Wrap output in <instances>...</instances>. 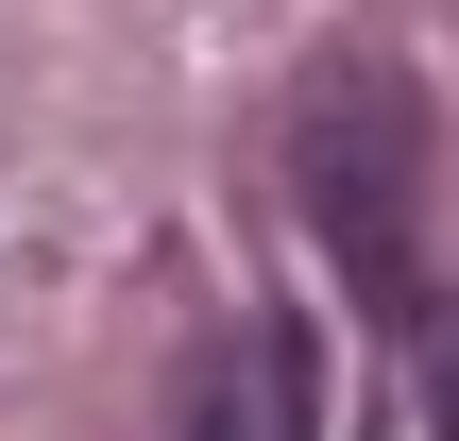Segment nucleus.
<instances>
[{"label": "nucleus", "mask_w": 459, "mask_h": 441, "mask_svg": "<svg viewBox=\"0 0 459 441\" xmlns=\"http://www.w3.org/2000/svg\"><path fill=\"white\" fill-rule=\"evenodd\" d=\"M290 204L375 323H426V85L392 51H324L290 85Z\"/></svg>", "instance_id": "nucleus-1"}, {"label": "nucleus", "mask_w": 459, "mask_h": 441, "mask_svg": "<svg viewBox=\"0 0 459 441\" xmlns=\"http://www.w3.org/2000/svg\"><path fill=\"white\" fill-rule=\"evenodd\" d=\"M187 441H324V340H307V306H255L187 374Z\"/></svg>", "instance_id": "nucleus-2"}, {"label": "nucleus", "mask_w": 459, "mask_h": 441, "mask_svg": "<svg viewBox=\"0 0 459 441\" xmlns=\"http://www.w3.org/2000/svg\"><path fill=\"white\" fill-rule=\"evenodd\" d=\"M426 441H459V289L426 306Z\"/></svg>", "instance_id": "nucleus-3"}]
</instances>
